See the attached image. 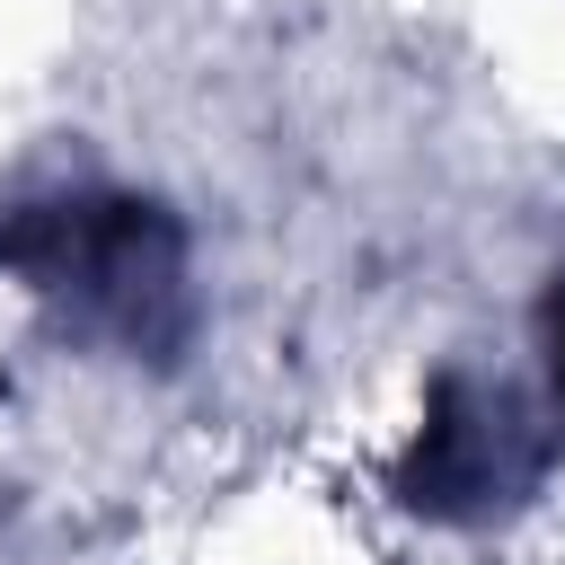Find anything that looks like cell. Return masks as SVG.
Returning a JSON list of instances; mask_svg holds the SVG:
<instances>
[{"mask_svg": "<svg viewBox=\"0 0 565 565\" xmlns=\"http://www.w3.org/2000/svg\"><path fill=\"white\" fill-rule=\"evenodd\" d=\"M547 344H556V353H547V371H556V397H565V291H556V327H547Z\"/></svg>", "mask_w": 565, "mask_h": 565, "instance_id": "cell-1", "label": "cell"}]
</instances>
